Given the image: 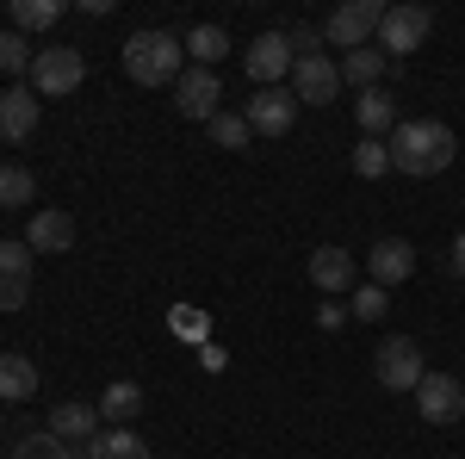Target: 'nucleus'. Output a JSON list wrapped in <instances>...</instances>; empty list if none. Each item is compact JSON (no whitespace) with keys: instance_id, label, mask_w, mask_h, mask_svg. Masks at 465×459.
Segmentation results:
<instances>
[{"instance_id":"nucleus-1","label":"nucleus","mask_w":465,"mask_h":459,"mask_svg":"<svg viewBox=\"0 0 465 459\" xmlns=\"http://www.w3.org/2000/svg\"><path fill=\"white\" fill-rule=\"evenodd\" d=\"M391 175H410V180H434L453 168V155H460V137L440 125V118H403L391 137Z\"/></svg>"},{"instance_id":"nucleus-2","label":"nucleus","mask_w":465,"mask_h":459,"mask_svg":"<svg viewBox=\"0 0 465 459\" xmlns=\"http://www.w3.org/2000/svg\"><path fill=\"white\" fill-rule=\"evenodd\" d=\"M118 56H124V75H131L137 87H174L180 75H186V37H174V32H131Z\"/></svg>"},{"instance_id":"nucleus-3","label":"nucleus","mask_w":465,"mask_h":459,"mask_svg":"<svg viewBox=\"0 0 465 459\" xmlns=\"http://www.w3.org/2000/svg\"><path fill=\"white\" fill-rule=\"evenodd\" d=\"M81 81H87V56L69 50V44H44L32 56V94L37 100H69Z\"/></svg>"},{"instance_id":"nucleus-4","label":"nucleus","mask_w":465,"mask_h":459,"mask_svg":"<svg viewBox=\"0 0 465 459\" xmlns=\"http://www.w3.org/2000/svg\"><path fill=\"white\" fill-rule=\"evenodd\" d=\"M385 25V0H341L329 19H322V44H335L341 56L348 50H366Z\"/></svg>"},{"instance_id":"nucleus-5","label":"nucleus","mask_w":465,"mask_h":459,"mask_svg":"<svg viewBox=\"0 0 465 459\" xmlns=\"http://www.w3.org/2000/svg\"><path fill=\"white\" fill-rule=\"evenodd\" d=\"M372 379L385 391H416L429 379V366H422V348H416V335H385L379 342V360H372Z\"/></svg>"},{"instance_id":"nucleus-6","label":"nucleus","mask_w":465,"mask_h":459,"mask_svg":"<svg viewBox=\"0 0 465 459\" xmlns=\"http://www.w3.org/2000/svg\"><path fill=\"white\" fill-rule=\"evenodd\" d=\"M434 32V13L429 6H416V0H403V6H385V25H379V50L385 56H410V50H422Z\"/></svg>"},{"instance_id":"nucleus-7","label":"nucleus","mask_w":465,"mask_h":459,"mask_svg":"<svg viewBox=\"0 0 465 459\" xmlns=\"http://www.w3.org/2000/svg\"><path fill=\"white\" fill-rule=\"evenodd\" d=\"M292 63H298V56H292V37L286 32H261L249 50H242V69H249L254 87H286Z\"/></svg>"},{"instance_id":"nucleus-8","label":"nucleus","mask_w":465,"mask_h":459,"mask_svg":"<svg viewBox=\"0 0 465 459\" xmlns=\"http://www.w3.org/2000/svg\"><path fill=\"white\" fill-rule=\"evenodd\" d=\"M292 100H298V106H329V100H335V94H341V63H329V56H298V63H292Z\"/></svg>"},{"instance_id":"nucleus-9","label":"nucleus","mask_w":465,"mask_h":459,"mask_svg":"<svg viewBox=\"0 0 465 459\" xmlns=\"http://www.w3.org/2000/svg\"><path fill=\"white\" fill-rule=\"evenodd\" d=\"M242 118H249L254 137H286L292 125H298V100H292V87H254Z\"/></svg>"},{"instance_id":"nucleus-10","label":"nucleus","mask_w":465,"mask_h":459,"mask_svg":"<svg viewBox=\"0 0 465 459\" xmlns=\"http://www.w3.org/2000/svg\"><path fill=\"white\" fill-rule=\"evenodd\" d=\"M416 416L434 423V428L460 423V416H465V385L453 379V373H429V379L416 385Z\"/></svg>"},{"instance_id":"nucleus-11","label":"nucleus","mask_w":465,"mask_h":459,"mask_svg":"<svg viewBox=\"0 0 465 459\" xmlns=\"http://www.w3.org/2000/svg\"><path fill=\"white\" fill-rule=\"evenodd\" d=\"M217 100H223V81H217V69H186L174 81V112L180 118H205V125H212L217 112Z\"/></svg>"},{"instance_id":"nucleus-12","label":"nucleus","mask_w":465,"mask_h":459,"mask_svg":"<svg viewBox=\"0 0 465 459\" xmlns=\"http://www.w3.org/2000/svg\"><path fill=\"white\" fill-rule=\"evenodd\" d=\"M32 304V248L0 243V311H25Z\"/></svg>"},{"instance_id":"nucleus-13","label":"nucleus","mask_w":465,"mask_h":459,"mask_svg":"<svg viewBox=\"0 0 465 459\" xmlns=\"http://www.w3.org/2000/svg\"><path fill=\"white\" fill-rule=\"evenodd\" d=\"M366 274H372V285H403L410 274H416V248L403 243V236H385V243H372L366 248Z\"/></svg>"},{"instance_id":"nucleus-14","label":"nucleus","mask_w":465,"mask_h":459,"mask_svg":"<svg viewBox=\"0 0 465 459\" xmlns=\"http://www.w3.org/2000/svg\"><path fill=\"white\" fill-rule=\"evenodd\" d=\"M50 434H56V441H69V447H87V441H94V434H100V404H81V397H69V404H56V410H50Z\"/></svg>"},{"instance_id":"nucleus-15","label":"nucleus","mask_w":465,"mask_h":459,"mask_svg":"<svg viewBox=\"0 0 465 459\" xmlns=\"http://www.w3.org/2000/svg\"><path fill=\"white\" fill-rule=\"evenodd\" d=\"M37 118H44V100H37L32 87H6L0 94V137L6 143H25L37 131Z\"/></svg>"},{"instance_id":"nucleus-16","label":"nucleus","mask_w":465,"mask_h":459,"mask_svg":"<svg viewBox=\"0 0 465 459\" xmlns=\"http://www.w3.org/2000/svg\"><path fill=\"white\" fill-rule=\"evenodd\" d=\"M311 285H317V292H354V285H360L354 254L335 248V243H322L317 254H311Z\"/></svg>"},{"instance_id":"nucleus-17","label":"nucleus","mask_w":465,"mask_h":459,"mask_svg":"<svg viewBox=\"0 0 465 459\" xmlns=\"http://www.w3.org/2000/svg\"><path fill=\"white\" fill-rule=\"evenodd\" d=\"M25 248H32V254H69L74 248V217L69 212H32Z\"/></svg>"},{"instance_id":"nucleus-18","label":"nucleus","mask_w":465,"mask_h":459,"mask_svg":"<svg viewBox=\"0 0 465 459\" xmlns=\"http://www.w3.org/2000/svg\"><path fill=\"white\" fill-rule=\"evenodd\" d=\"M143 385H131V379H118V385H106L100 391V423L106 428H131L137 416H143Z\"/></svg>"},{"instance_id":"nucleus-19","label":"nucleus","mask_w":465,"mask_h":459,"mask_svg":"<svg viewBox=\"0 0 465 459\" xmlns=\"http://www.w3.org/2000/svg\"><path fill=\"white\" fill-rule=\"evenodd\" d=\"M354 118H360V137H391L397 125H403V118H397V100L385 94V87L360 94V100H354Z\"/></svg>"},{"instance_id":"nucleus-20","label":"nucleus","mask_w":465,"mask_h":459,"mask_svg":"<svg viewBox=\"0 0 465 459\" xmlns=\"http://www.w3.org/2000/svg\"><path fill=\"white\" fill-rule=\"evenodd\" d=\"M385 69H391V56H385L379 44H366V50H348V56H341V81H354L360 94H372V87L385 81Z\"/></svg>"},{"instance_id":"nucleus-21","label":"nucleus","mask_w":465,"mask_h":459,"mask_svg":"<svg viewBox=\"0 0 465 459\" xmlns=\"http://www.w3.org/2000/svg\"><path fill=\"white\" fill-rule=\"evenodd\" d=\"M0 397H6V404H25V397H37V366H32L19 348L0 354Z\"/></svg>"},{"instance_id":"nucleus-22","label":"nucleus","mask_w":465,"mask_h":459,"mask_svg":"<svg viewBox=\"0 0 465 459\" xmlns=\"http://www.w3.org/2000/svg\"><path fill=\"white\" fill-rule=\"evenodd\" d=\"M87 454H94V459H155L137 428H100V434L87 441Z\"/></svg>"},{"instance_id":"nucleus-23","label":"nucleus","mask_w":465,"mask_h":459,"mask_svg":"<svg viewBox=\"0 0 465 459\" xmlns=\"http://www.w3.org/2000/svg\"><path fill=\"white\" fill-rule=\"evenodd\" d=\"M223 50H230V32H223V25H193V32H186V56H193V69H217Z\"/></svg>"},{"instance_id":"nucleus-24","label":"nucleus","mask_w":465,"mask_h":459,"mask_svg":"<svg viewBox=\"0 0 465 459\" xmlns=\"http://www.w3.org/2000/svg\"><path fill=\"white\" fill-rule=\"evenodd\" d=\"M13 459H94L87 447H69V441H56L50 428H37V434H25L19 447H13Z\"/></svg>"},{"instance_id":"nucleus-25","label":"nucleus","mask_w":465,"mask_h":459,"mask_svg":"<svg viewBox=\"0 0 465 459\" xmlns=\"http://www.w3.org/2000/svg\"><path fill=\"white\" fill-rule=\"evenodd\" d=\"M63 19V0H13V32H50Z\"/></svg>"},{"instance_id":"nucleus-26","label":"nucleus","mask_w":465,"mask_h":459,"mask_svg":"<svg viewBox=\"0 0 465 459\" xmlns=\"http://www.w3.org/2000/svg\"><path fill=\"white\" fill-rule=\"evenodd\" d=\"M37 193L32 168H19V162H0V212H13V205H25Z\"/></svg>"},{"instance_id":"nucleus-27","label":"nucleus","mask_w":465,"mask_h":459,"mask_svg":"<svg viewBox=\"0 0 465 459\" xmlns=\"http://www.w3.org/2000/svg\"><path fill=\"white\" fill-rule=\"evenodd\" d=\"M385 311H391V298H385V285H354V292H348V317H360V323H379L385 317Z\"/></svg>"},{"instance_id":"nucleus-28","label":"nucleus","mask_w":465,"mask_h":459,"mask_svg":"<svg viewBox=\"0 0 465 459\" xmlns=\"http://www.w3.org/2000/svg\"><path fill=\"white\" fill-rule=\"evenodd\" d=\"M32 56H37V50L13 32V25L0 32V75H32Z\"/></svg>"},{"instance_id":"nucleus-29","label":"nucleus","mask_w":465,"mask_h":459,"mask_svg":"<svg viewBox=\"0 0 465 459\" xmlns=\"http://www.w3.org/2000/svg\"><path fill=\"white\" fill-rule=\"evenodd\" d=\"M354 175H360V180L391 175V149H385L379 137H360V149H354Z\"/></svg>"},{"instance_id":"nucleus-30","label":"nucleus","mask_w":465,"mask_h":459,"mask_svg":"<svg viewBox=\"0 0 465 459\" xmlns=\"http://www.w3.org/2000/svg\"><path fill=\"white\" fill-rule=\"evenodd\" d=\"M249 137H254V131H249L242 112H217V118H212V143H217V149H249Z\"/></svg>"},{"instance_id":"nucleus-31","label":"nucleus","mask_w":465,"mask_h":459,"mask_svg":"<svg viewBox=\"0 0 465 459\" xmlns=\"http://www.w3.org/2000/svg\"><path fill=\"white\" fill-rule=\"evenodd\" d=\"M292 56H317V44H322V32H311V25H292Z\"/></svg>"},{"instance_id":"nucleus-32","label":"nucleus","mask_w":465,"mask_h":459,"mask_svg":"<svg viewBox=\"0 0 465 459\" xmlns=\"http://www.w3.org/2000/svg\"><path fill=\"white\" fill-rule=\"evenodd\" d=\"M317 323H322V329H341V323H348V304H322Z\"/></svg>"},{"instance_id":"nucleus-33","label":"nucleus","mask_w":465,"mask_h":459,"mask_svg":"<svg viewBox=\"0 0 465 459\" xmlns=\"http://www.w3.org/2000/svg\"><path fill=\"white\" fill-rule=\"evenodd\" d=\"M453 274H465V230L453 236Z\"/></svg>"}]
</instances>
